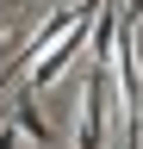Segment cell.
I'll list each match as a JSON object with an SVG mask.
<instances>
[{
    "label": "cell",
    "mask_w": 143,
    "mask_h": 149,
    "mask_svg": "<svg viewBox=\"0 0 143 149\" xmlns=\"http://www.w3.org/2000/svg\"><path fill=\"white\" fill-rule=\"evenodd\" d=\"M106 112H112V62H93L81 81V118H75V149H106Z\"/></svg>",
    "instance_id": "1"
},
{
    "label": "cell",
    "mask_w": 143,
    "mask_h": 149,
    "mask_svg": "<svg viewBox=\"0 0 143 149\" xmlns=\"http://www.w3.org/2000/svg\"><path fill=\"white\" fill-rule=\"evenodd\" d=\"M0 149H13V124L6 118H0Z\"/></svg>",
    "instance_id": "3"
},
{
    "label": "cell",
    "mask_w": 143,
    "mask_h": 149,
    "mask_svg": "<svg viewBox=\"0 0 143 149\" xmlns=\"http://www.w3.org/2000/svg\"><path fill=\"white\" fill-rule=\"evenodd\" d=\"M124 13H131V19H137V25H143V0H124Z\"/></svg>",
    "instance_id": "4"
},
{
    "label": "cell",
    "mask_w": 143,
    "mask_h": 149,
    "mask_svg": "<svg viewBox=\"0 0 143 149\" xmlns=\"http://www.w3.org/2000/svg\"><path fill=\"white\" fill-rule=\"evenodd\" d=\"M13 118H19V124H25V137H31V143H38V149L50 143V124H44V112H38V100H31V93H25V100H19V112H13Z\"/></svg>",
    "instance_id": "2"
}]
</instances>
